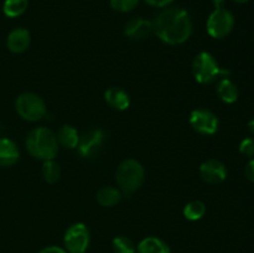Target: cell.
I'll return each mask as SVG.
<instances>
[{
	"instance_id": "obj_1",
	"label": "cell",
	"mask_w": 254,
	"mask_h": 253,
	"mask_svg": "<svg viewBox=\"0 0 254 253\" xmlns=\"http://www.w3.org/2000/svg\"><path fill=\"white\" fill-rule=\"evenodd\" d=\"M154 34L168 45H181L192 34V19L186 9L164 7L153 20Z\"/></svg>"
},
{
	"instance_id": "obj_2",
	"label": "cell",
	"mask_w": 254,
	"mask_h": 253,
	"mask_svg": "<svg viewBox=\"0 0 254 253\" xmlns=\"http://www.w3.org/2000/svg\"><path fill=\"white\" fill-rule=\"evenodd\" d=\"M27 151L37 160H52L59 153V143L56 134L46 126H37L32 129L25 141Z\"/></svg>"
},
{
	"instance_id": "obj_3",
	"label": "cell",
	"mask_w": 254,
	"mask_h": 253,
	"mask_svg": "<svg viewBox=\"0 0 254 253\" xmlns=\"http://www.w3.org/2000/svg\"><path fill=\"white\" fill-rule=\"evenodd\" d=\"M144 180V166L135 159H126L117 168L116 181L123 195L129 196L138 191L143 186Z\"/></svg>"
},
{
	"instance_id": "obj_4",
	"label": "cell",
	"mask_w": 254,
	"mask_h": 253,
	"mask_svg": "<svg viewBox=\"0 0 254 253\" xmlns=\"http://www.w3.org/2000/svg\"><path fill=\"white\" fill-rule=\"evenodd\" d=\"M193 78L201 84H211L220 76H228L231 73L228 69L222 68L218 64L217 60L210 52L202 51L196 55L191 63Z\"/></svg>"
},
{
	"instance_id": "obj_5",
	"label": "cell",
	"mask_w": 254,
	"mask_h": 253,
	"mask_svg": "<svg viewBox=\"0 0 254 253\" xmlns=\"http://www.w3.org/2000/svg\"><path fill=\"white\" fill-rule=\"evenodd\" d=\"M15 109L22 119L27 122H37L46 116V103L44 99L32 92L19 94L15 101Z\"/></svg>"
},
{
	"instance_id": "obj_6",
	"label": "cell",
	"mask_w": 254,
	"mask_h": 253,
	"mask_svg": "<svg viewBox=\"0 0 254 253\" xmlns=\"http://www.w3.org/2000/svg\"><path fill=\"white\" fill-rule=\"evenodd\" d=\"M235 27V16L228 9L223 6H216V9L208 16L206 22L207 34L212 39H225L232 32Z\"/></svg>"
},
{
	"instance_id": "obj_7",
	"label": "cell",
	"mask_w": 254,
	"mask_h": 253,
	"mask_svg": "<svg viewBox=\"0 0 254 253\" xmlns=\"http://www.w3.org/2000/svg\"><path fill=\"white\" fill-rule=\"evenodd\" d=\"M91 235L84 223L77 222L69 226L64 236V250L68 253H84L89 246Z\"/></svg>"
},
{
	"instance_id": "obj_8",
	"label": "cell",
	"mask_w": 254,
	"mask_h": 253,
	"mask_svg": "<svg viewBox=\"0 0 254 253\" xmlns=\"http://www.w3.org/2000/svg\"><path fill=\"white\" fill-rule=\"evenodd\" d=\"M189 123L193 130L202 135H213L220 126L217 116L205 108H198L191 112Z\"/></svg>"
},
{
	"instance_id": "obj_9",
	"label": "cell",
	"mask_w": 254,
	"mask_h": 253,
	"mask_svg": "<svg viewBox=\"0 0 254 253\" xmlns=\"http://www.w3.org/2000/svg\"><path fill=\"white\" fill-rule=\"evenodd\" d=\"M104 143V133L101 129H89L88 131L79 136L77 153L81 158L89 159L96 156L101 151L102 145Z\"/></svg>"
},
{
	"instance_id": "obj_10",
	"label": "cell",
	"mask_w": 254,
	"mask_h": 253,
	"mask_svg": "<svg viewBox=\"0 0 254 253\" xmlns=\"http://www.w3.org/2000/svg\"><path fill=\"white\" fill-rule=\"evenodd\" d=\"M200 176L205 183L217 185L227 179V168L217 159H208L201 164Z\"/></svg>"
},
{
	"instance_id": "obj_11",
	"label": "cell",
	"mask_w": 254,
	"mask_h": 253,
	"mask_svg": "<svg viewBox=\"0 0 254 253\" xmlns=\"http://www.w3.org/2000/svg\"><path fill=\"white\" fill-rule=\"evenodd\" d=\"M124 34L133 41H141V40L148 39L154 34L153 21L144 17H134L126 24Z\"/></svg>"
},
{
	"instance_id": "obj_12",
	"label": "cell",
	"mask_w": 254,
	"mask_h": 253,
	"mask_svg": "<svg viewBox=\"0 0 254 253\" xmlns=\"http://www.w3.org/2000/svg\"><path fill=\"white\" fill-rule=\"evenodd\" d=\"M31 42V35L27 29L15 27L6 37V46L12 54H22L26 51Z\"/></svg>"
},
{
	"instance_id": "obj_13",
	"label": "cell",
	"mask_w": 254,
	"mask_h": 253,
	"mask_svg": "<svg viewBox=\"0 0 254 253\" xmlns=\"http://www.w3.org/2000/svg\"><path fill=\"white\" fill-rule=\"evenodd\" d=\"M104 101L111 108L119 112L127 111L130 106V97L128 92L124 91L121 87H109L104 92Z\"/></svg>"
},
{
	"instance_id": "obj_14",
	"label": "cell",
	"mask_w": 254,
	"mask_h": 253,
	"mask_svg": "<svg viewBox=\"0 0 254 253\" xmlns=\"http://www.w3.org/2000/svg\"><path fill=\"white\" fill-rule=\"evenodd\" d=\"M20 150L9 138H0V166H11L19 160Z\"/></svg>"
},
{
	"instance_id": "obj_15",
	"label": "cell",
	"mask_w": 254,
	"mask_h": 253,
	"mask_svg": "<svg viewBox=\"0 0 254 253\" xmlns=\"http://www.w3.org/2000/svg\"><path fill=\"white\" fill-rule=\"evenodd\" d=\"M216 93H217L218 98L223 102V103L232 104L240 97V91H238L237 84L233 81H231L227 77H223L218 81L217 86H216Z\"/></svg>"
},
{
	"instance_id": "obj_16",
	"label": "cell",
	"mask_w": 254,
	"mask_h": 253,
	"mask_svg": "<svg viewBox=\"0 0 254 253\" xmlns=\"http://www.w3.org/2000/svg\"><path fill=\"white\" fill-rule=\"evenodd\" d=\"M56 138L60 146L72 150V149H76L77 145H78L79 133L74 126H69V124H64V126H60Z\"/></svg>"
},
{
	"instance_id": "obj_17",
	"label": "cell",
	"mask_w": 254,
	"mask_h": 253,
	"mask_svg": "<svg viewBox=\"0 0 254 253\" xmlns=\"http://www.w3.org/2000/svg\"><path fill=\"white\" fill-rule=\"evenodd\" d=\"M123 193L118 188H113V186H103L99 189L97 192L96 200L103 207H113L117 203L121 202Z\"/></svg>"
},
{
	"instance_id": "obj_18",
	"label": "cell",
	"mask_w": 254,
	"mask_h": 253,
	"mask_svg": "<svg viewBox=\"0 0 254 253\" xmlns=\"http://www.w3.org/2000/svg\"><path fill=\"white\" fill-rule=\"evenodd\" d=\"M136 252L138 253H170V247L164 242L161 238L154 237H146L139 242L138 247H136Z\"/></svg>"
},
{
	"instance_id": "obj_19",
	"label": "cell",
	"mask_w": 254,
	"mask_h": 253,
	"mask_svg": "<svg viewBox=\"0 0 254 253\" xmlns=\"http://www.w3.org/2000/svg\"><path fill=\"white\" fill-rule=\"evenodd\" d=\"M206 205L200 200H193L184 206L183 215L189 221H198L205 216Z\"/></svg>"
},
{
	"instance_id": "obj_20",
	"label": "cell",
	"mask_w": 254,
	"mask_h": 253,
	"mask_svg": "<svg viewBox=\"0 0 254 253\" xmlns=\"http://www.w3.org/2000/svg\"><path fill=\"white\" fill-rule=\"evenodd\" d=\"M29 7V0H5L2 5V11L7 17H19Z\"/></svg>"
},
{
	"instance_id": "obj_21",
	"label": "cell",
	"mask_w": 254,
	"mask_h": 253,
	"mask_svg": "<svg viewBox=\"0 0 254 253\" xmlns=\"http://www.w3.org/2000/svg\"><path fill=\"white\" fill-rule=\"evenodd\" d=\"M42 178L46 181L47 184H55L60 180V176H61V169H60L59 164L55 161V159L52 160H46L42 164Z\"/></svg>"
},
{
	"instance_id": "obj_22",
	"label": "cell",
	"mask_w": 254,
	"mask_h": 253,
	"mask_svg": "<svg viewBox=\"0 0 254 253\" xmlns=\"http://www.w3.org/2000/svg\"><path fill=\"white\" fill-rule=\"evenodd\" d=\"M114 253H135L136 248L133 241L126 236H118L112 242Z\"/></svg>"
},
{
	"instance_id": "obj_23",
	"label": "cell",
	"mask_w": 254,
	"mask_h": 253,
	"mask_svg": "<svg viewBox=\"0 0 254 253\" xmlns=\"http://www.w3.org/2000/svg\"><path fill=\"white\" fill-rule=\"evenodd\" d=\"M140 0H109L111 7L117 12H129L138 6Z\"/></svg>"
},
{
	"instance_id": "obj_24",
	"label": "cell",
	"mask_w": 254,
	"mask_h": 253,
	"mask_svg": "<svg viewBox=\"0 0 254 253\" xmlns=\"http://www.w3.org/2000/svg\"><path fill=\"white\" fill-rule=\"evenodd\" d=\"M240 151L247 158H254V138H245L240 144Z\"/></svg>"
},
{
	"instance_id": "obj_25",
	"label": "cell",
	"mask_w": 254,
	"mask_h": 253,
	"mask_svg": "<svg viewBox=\"0 0 254 253\" xmlns=\"http://www.w3.org/2000/svg\"><path fill=\"white\" fill-rule=\"evenodd\" d=\"M148 5L153 7H168L171 2H174V0H144Z\"/></svg>"
},
{
	"instance_id": "obj_26",
	"label": "cell",
	"mask_w": 254,
	"mask_h": 253,
	"mask_svg": "<svg viewBox=\"0 0 254 253\" xmlns=\"http://www.w3.org/2000/svg\"><path fill=\"white\" fill-rule=\"evenodd\" d=\"M245 175L247 178V180H250L251 183L254 184V158L251 159L247 163V165H246Z\"/></svg>"
},
{
	"instance_id": "obj_27",
	"label": "cell",
	"mask_w": 254,
	"mask_h": 253,
	"mask_svg": "<svg viewBox=\"0 0 254 253\" xmlns=\"http://www.w3.org/2000/svg\"><path fill=\"white\" fill-rule=\"evenodd\" d=\"M39 253H68L66 250L61 247H57V246H49V247H45L40 251Z\"/></svg>"
},
{
	"instance_id": "obj_28",
	"label": "cell",
	"mask_w": 254,
	"mask_h": 253,
	"mask_svg": "<svg viewBox=\"0 0 254 253\" xmlns=\"http://www.w3.org/2000/svg\"><path fill=\"white\" fill-rule=\"evenodd\" d=\"M248 129H250L251 133H252L254 135V118L251 119V121L248 122Z\"/></svg>"
},
{
	"instance_id": "obj_29",
	"label": "cell",
	"mask_w": 254,
	"mask_h": 253,
	"mask_svg": "<svg viewBox=\"0 0 254 253\" xmlns=\"http://www.w3.org/2000/svg\"><path fill=\"white\" fill-rule=\"evenodd\" d=\"M235 2H237V4H246V2H248L250 0H233Z\"/></svg>"
}]
</instances>
